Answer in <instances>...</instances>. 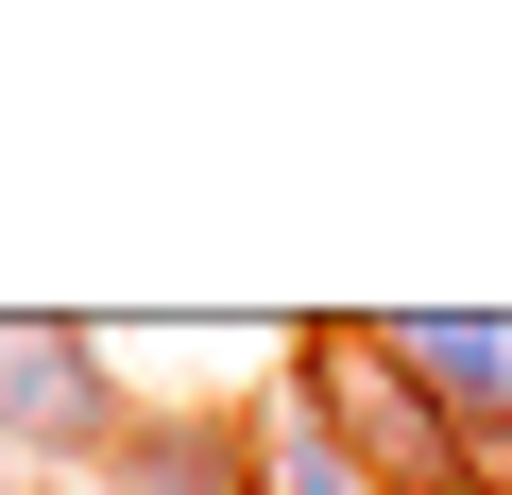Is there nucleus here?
<instances>
[{
    "mask_svg": "<svg viewBox=\"0 0 512 495\" xmlns=\"http://www.w3.org/2000/svg\"><path fill=\"white\" fill-rule=\"evenodd\" d=\"M0 444H103V342L0 325Z\"/></svg>",
    "mask_w": 512,
    "mask_h": 495,
    "instance_id": "obj_2",
    "label": "nucleus"
},
{
    "mask_svg": "<svg viewBox=\"0 0 512 495\" xmlns=\"http://www.w3.org/2000/svg\"><path fill=\"white\" fill-rule=\"evenodd\" d=\"M376 359L444 410V427H512V325H461V308H393Z\"/></svg>",
    "mask_w": 512,
    "mask_h": 495,
    "instance_id": "obj_1",
    "label": "nucleus"
},
{
    "mask_svg": "<svg viewBox=\"0 0 512 495\" xmlns=\"http://www.w3.org/2000/svg\"><path fill=\"white\" fill-rule=\"evenodd\" d=\"M274 495H359V461H342V427H325L308 393L274 410Z\"/></svg>",
    "mask_w": 512,
    "mask_h": 495,
    "instance_id": "obj_4",
    "label": "nucleus"
},
{
    "mask_svg": "<svg viewBox=\"0 0 512 495\" xmlns=\"http://www.w3.org/2000/svg\"><path fill=\"white\" fill-rule=\"evenodd\" d=\"M120 495H239V444L222 427H137L120 444Z\"/></svg>",
    "mask_w": 512,
    "mask_h": 495,
    "instance_id": "obj_3",
    "label": "nucleus"
}]
</instances>
